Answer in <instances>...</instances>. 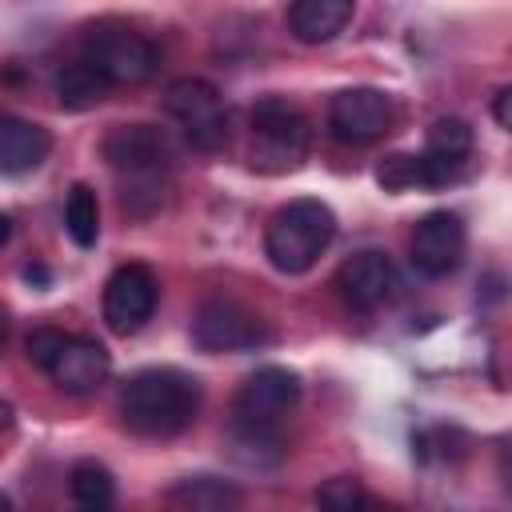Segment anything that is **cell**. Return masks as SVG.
<instances>
[{
    "mask_svg": "<svg viewBox=\"0 0 512 512\" xmlns=\"http://www.w3.org/2000/svg\"><path fill=\"white\" fill-rule=\"evenodd\" d=\"M300 400V376L280 364H264L232 396L228 436L244 464H272L280 456V424Z\"/></svg>",
    "mask_w": 512,
    "mask_h": 512,
    "instance_id": "6da1fadb",
    "label": "cell"
},
{
    "mask_svg": "<svg viewBox=\"0 0 512 512\" xmlns=\"http://www.w3.org/2000/svg\"><path fill=\"white\" fill-rule=\"evenodd\" d=\"M200 412V380L180 368H144L120 388V420L132 436L168 440Z\"/></svg>",
    "mask_w": 512,
    "mask_h": 512,
    "instance_id": "7a4b0ae2",
    "label": "cell"
},
{
    "mask_svg": "<svg viewBox=\"0 0 512 512\" xmlns=\"http://www.w3.org/2000/svg\"><path fill=\"white\" fill-rule=\"evenodd\" d=\"M104 160L120 176V204L132 216H152L164 204L168 140L152 124H120L104 136Z\"/></svg>",
    "mask_w": 512,
    "mask_h": 512,
    "instance_id": "3957f363",
    "label": "cell"
},
{
    "mask_svg": "<svg viewBox=\"0 0 512 512\" xmlns=\"http://www.w3.org/2000/svg\"><path fill=\"white\" fill-rule=\"evenodd\" d=\"M332 236H336V212L316 196H300V200H288L284 208H276V216L268 220L264 252L272 260V268L296 276L320 260V252L332 244Z\"/></svg>",
    "mask_w": 512,
    "mask_h": 512,
    "instance_id": "277c9868",
    "label": "cell"
},
{
    "mask_svg": "<svg viewBox=\"0 0 512 512\" xmlns=\"http://www.w3.org/2000/svg\"><path fill=\"white\" fill-rule=\"evenodd\" d=\"M80 60L92 64L108 84H140L152 76L160 56L144 32H136L120 20H100L84 32V56Z\"/></svg>",
    "mask_w": 512,
    "mask_h": 512,
    "instance_id": "5b68a950",
    "label": "cell"
},
{
    "mask_svg": "<svg viewBox=\"0 0 512 512\" xmlns=\"http://www.w3.org/2000/svg\"><path fill=\"white\" fill-rule=\"evenodd\" d=\"M164 108L176 120V128L184 132V140L200 152H212L228 140V108H224V96L208 80H200V76L172 80L164 92Z\"/></svg>",
    "mask_w": 512,
    "mask_h": 512,
    "instance_id": "8992f818",
    "label": "cell"
},
{
    "mask_svg": "<svg viewBox=\"0 0 512 512\" xmlns=\"http://www.w3.org/2000/svg\"><path fill=\"white\" fill-rule=\"evenodd\" d=\"M252 136H256L252 160L264 168H296L300 156L308 152V120L284 96H260L252 104Z\"/></svg>",
    "mask_w": 512,
    "mask_h": 512,
    "instance_id": "52a82bcc",
    "label": "cell"
},
{
    "mask_svg": "<svg viewBox=\"0 0 512 512\" xmlns=\"http://www.w3.org/2000/svg\"><path fill=\"white\" fill-rule=\"evenodd\" d=\"M192 340L204 352H252L272 340V328L232 296H212L192 316Z\"/></svg>",
    "mask_w": 512,
    "mask_h": 512,
    "instance_id": "ba28073f",
    "label": "cell"
},
{
    "mask_svg": "<svg viewBox=\"0 0 512 512\" xmlns=\"http://www.w3.org/2000/svg\"><path fill=\"white\" fill-rule=\"evenodd\" d=\"M156 300H160L156 272L148 264H120L104 284V324L116 336H132L152 320Z\"/></svg>",
    "mask_w": 512,
    "mask_h": 512,
    "instance_id": "9c48e42d",
    "label": "cell"
},
{
    "mask_svg": "<svg viewBox=\"0 0 512 512\" xmlns=\"http://www.w3.org/2000/svg\"><path fill=\"white\" fill-rule=\"evenodd\" d=\"M396 120L392 96L380 88H344L328 104V128L344 144H368L380 140Z\"/></svg>",
    "mask_w": 512,
    "mask_h": 512,
    "instance_id": "30bf717a",
    "label": "cell"
},
{
    "mask_svg": "<svg viewBox=\"0 0 512 512\" xmlns=\"http://www.w3.org/2000/svg\"><path fill=\"white\" fill-rule=\"evenodd\" d=\"M464 224L456 212H428L412 228V268L428 280H440L460 268L464 260Z\"/></svg>",
    "mask_w": 512,
    "mask_h": 512,
    "instance_id": "8fae6325",
    "label": "cell"
},
{
    "mask_svg": "<svg viewBox=\"0 0 512 512\" xmlns=\"http://www.w3.org/2000/svg\"><path fill=\"white\" fill-rule=\"evenodd\" d=\"M336 288H340V296H344L348 308L372 312V308H380L396 292V268H392V260L384 252L364 248V252L348 256L336 268Z\"/></svg>",
    "mask_w": 512,
    "mask_h": 512,
    "instance_id": "7c38bea8",
    "label": "cell"
},
{
    "mask_svg": "<svg viewBox=\"0 0 512 512\" xmlns=\"http://www.w3.org/2000/svg\"><path fill=\"white\" fill-rule=\"evenodd\" d=\"M112 372V356L100 340H88V336H68L64 352L52 360L48 376L56 380V388H64L68 396H88L96 392Z\"/></svg>",
    "mask_w": 512,
    "mask_h": 512,
    "instance_id": "4fadbf2b",
    "label": "cell"
},
{
    "mask_svg": "<svg viewBox=\"0 0 512 512\" xmlns=\"http://www.w3.org/2000/svg\"><path fill=\"white\" fill-rule=\"evenodd\" d=\"M48 148H52V136L40 124L20 120L12 112H0V172L20 176V172L40 168Z\"/></svg>",
    "mask_w": 512,
    "mask_h": 512,
    "instance_id": "5bb4252c",
    "label": "cell"
},
{
    "mask_svg": "<svg viewBox=\"0 0 512 512\" xmlns=\"http://www.w3.org/2000/svg\"><path fill=\"white\" fill-rule=\"evenodd\" d=\"M168 512H240V488L220 476H184L164 496Z\"/></svg>",
    "mask_w": 512,
    "mask_h": 512,
    "instance_id": "9a60e30c",
    "label": "cell"
},
{
    "mask_svg": "<svg viewBox=\"0 0 512 512\" xmlns=\"http://www.w3.org/2000/svg\"><path fill=\"white\" fill-rule=\"evenodd\" d=\"M352 20V0H300L288 8V28L300 44H328Z\"/></svg>",
    "mask_w": 512,
    "mask_h": 512,
    "instance_id": "2e32d148",
    "label": "cell"
},
{
    "mask_svg": "<svg viewBox=\"0 0 512 512\" xmlns=\"http://www.w3.org/2000/svg\"><path fill=\"white\" fill-rule=\"evenodd\" d=\"M68 496L76 512H116V480L100 460H76L68 472Z\"/></svg>",
    "mask_w": 512,
    "mask_h": 512,
    "instance_id": "e0dca14e",
    "label": "cell"
},
{
    "mask_svg": "<svg viewBox=\"0 0 512 512\" xmlns=\"http://www.w3.org/2000/svg\"><path fill=\"white\" fill-rule=\"evenodd\" d=\"M108 80L92 68V64H84V60H72V64H64L60 72H56V96H60V104L64 108H92V104H100L104 96H108Z\"/></svg>",
    "mask_w": 512,
    "mask_h": 512,
    "instance_id": "ac0fdd59",
    "label": "cell"
},
{
    "mask_svg": "<svg viewBox=\"0 0 512 512\" xmlns=\"http://www.w3.org/2000/svg\"><path fill=\"white\" fill-rule=\"evenodd\" d=\"M424 156H432V160H440V164L464 172V160L472 156V128H468L464 120H456V116L436 120V124L428 128V148H424Z\"/></svg>",
    "mask_w": 512,
    "mask_h": 512,
    "instance_id": "d6986e66",
    "label": "cell"
},
{
    "mask_svg": "<svg viewBox=\"0 0 512 512\" xmlns=\"http://www.w3.org/2000/svg\"><path fill=\"white\" fill-rule=\"evenodd\" d=\"M64 228H68L72 244H80V248L96 244V236H100V204H96V192L88 184H72L68 204H64Z\"/></svg>",
    "mask_w": 512,
    "mask_h": 512,
    "instance_id": "ffe728a7",
    "label": "cell"
},
{
    "mask_svg": "<svg viewBox=\"0 0 512 512\" xmlns=\"http://www.w3.org/2000/svg\"><path fill=\"white\" fill-rule=\"evenodd\" d=\"M368 500L372 496L356 476H332L316 488V508L320 512H364Z\"/></svg>",
    "mask_w": 512,
    "mask_h": 512,
    "instance_id": "44dd1931",
    "label": "cell"
},
{
    "mask_svg": "<svg viewBox=\"0 0 512 512\" xmlns=\"http://www.w3.org/2000/svg\"><path fill=\"white\" fill-rule=\"evenodd\" d=\"M64 344H68V332H60V328H52V324H40V328H32V336H28V360L48 372L52 360L64 352Z\"/></svg>",
    "mask_w": 512,
    "mask_h": 512,
    "instance_id": "7402d4cb",
    "label": "cell"
},
{
    "mask_svg": "<svg viewBox=\"0 0 512 512\" xmlns=\"http://www.w3.org/2000/svg\"><path fill=\"white\" fill-rule=\"evenodd\" d=\"M376 180L392 192H404V188H416L420 184V156H388L380 168H376Z\"/></svg>",
    "mask_w": 512,
    "mask_h": 512,
    "instance_id": "603a6c76",
    "label": "cell"
},
{
    "mask_svg": "<svg viewBox=\"0 0 512 512\" xmlns=\"http://www.w3.org/2000/svg\"><path fill=\"white\" fill-rule=\"evenodd\" d=\"M508 100H512V92H508V88H500V92H496V104H492V112H496V124H500V128H508V124H512V116H508Z\"/></svg>",
    "mask_w": 512,
    "mask_h": 512,
    "instance_id": "cb8c5ba5",
    "label": "cell"
},
{
    "mask_svg": "<svg viewBox=\"0 0 512 512\" xmlns=\"http://www.w3.org/2000/svg\"><path fill=\"white\" fill-rule=\"evenodd\" d=\"M8 236H12V220H8L4 212H0V248L8 244Z\"/></svg>",
    "mask_w": 512,
    "mask_h": 512,
    "instance_id": "d4e9b609",
    "label": "cell"
},
{
    "mask_svg": "<svg viewBox=\"0 0 512 512\" xmlns=\"http://www.w3.org/2000/svg\"><path fill=\"white\" fill-rule=\"evenodd\" d=\"M8 424H12V408H8V404H4V400H0V432H4V428H8Z\"/></svg>",
    "mask_w": 512,
    "mask_h": 512,
    "instance_id": "484cf974",
    "label": "cell"
},
{
    "mask_svg": "<svg viewBox=\"0 0 512 512\" xmlns=\"http://www.w3.org/2000/svg\"><path fill=\"white\" fill-rule=\"evenodd\" d=\"M364 512H396V508H388V504H380V500H368Z\"/></svg>",
    "mask_w": 512,
    "mask_h": 512,
    "instance_id": "4316f807",
    "label": "cell"
},
{
    "mask_svg": "<svg viewBox=\"0 0 512 512\" xmlns=\"http://www.w3.org/2000/svg\"><path fill=\"white\" fill-rule=\"evenodd\" d=\"M0 512H12V500H8L4 492H0Z\"/></svg>",
    "mask_w": 512,
    "mask_h": 512,
    "instance_id": "83f0119b",
    "label": "cell"
},
{
    "mask_svg": "<svg viewBox=\"0 0 512 512\" xmlns=\"http://www.w3.org/2000/svg\"><path fill=\"white\" fill-rule=\"evenodd\" d=\"M4 332H8V324H4V312H0V348H4Z\"/></svg>",
    "mask_w": 512,
    "mask_h": 512,
    "instance_id": "f1b7e54d",
    "label": "cell"
}]
</instances>
